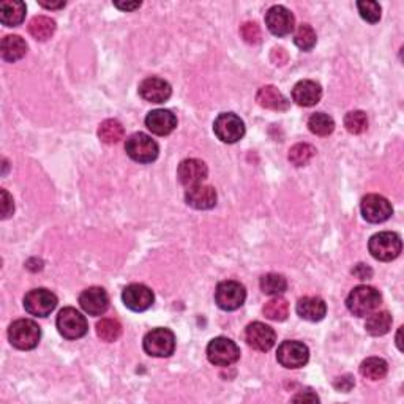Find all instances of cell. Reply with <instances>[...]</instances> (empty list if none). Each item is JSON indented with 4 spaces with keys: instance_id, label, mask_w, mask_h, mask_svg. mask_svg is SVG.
<instances>
[{
    "instance_id": "cell-1",
    "label": "cell",
    "mask_w": 404,
    "mask_h": 404,
    "mask_svg": "<svg viewBox=\"0 0 404 404\" xmlns=\"http://www.w3.org/2000/svg\"><path fill=\"white\" fill-rule=\"evenodd\" d=\"M381 302H382V295L378 289L373 286L361 285L351 290V294L347 295L346 305L347 310H349L354 316L366 317L368 315L374 313V311L379 308Z\"/></svg>"
},
{
    "instance_id": "cell-2",
    "label": "cell",
    "mask_w": 404,
    "mask_h": 404,
    "mask_svg": "<svg viewBox=\"0 0 404 404\" xmlns=\"http://www.w3.org/2000/svg\"><path fill=\"white\" fill-rule=\"evenodd\" d=\"M41 338V329L37 322L31 319H18L9 329L10 343L21 351H31L38 346Z\"/></svg>"
},
{
    "instance_id": "cell-3",
    "label": "cell",
    "mask_w": 404,
    "mask_h": 404,
    "mask_svg": "<svg viewBox=\"0 0 404 404\" xmlns=\"http://www.w3.org/2000/svg\"><path fill=\"white\" fill-rule=\"evenodd\" d=\"M125 151L133 161L146 165V163H152L158 158L160 147L148 134L134 133L126 139Z\"/></svg>"
},
{
    "instance_id": "cell-4",
    "label": "cell",
    "mask_w": 404,
    "mask_h": 404,
    "mask_svg": "<svg viewBox=\"0 0 404 404\" xmlns=\"http://www.w3.org/2000/svg\"><path fill=\"white\" fill-rule=\"evenodd\" d=\"M368 248H370V253L374 259L388 262L400 256L403 244H401V237L398 236V234L379 232V234H374V236L370 239Z\"/></svg>"
},
{
    "instance_id": "cell-5",
    "label": "cell",
    "mask_w": 404,
    "mask_h": 404,
    "mask_svg": "<svg viewBox=\"0 0 404 404\" xmlns=\"http://www.w3.org/2000/svg\"><path fill=\"white\" fill-rule=\"evenodd\" d=\"M144 351L151 357H169L175 351V337L169 329H153L144 337Z\"/></svg>"
},
{
    "instance_id": "cell-6",
    "label": "cell",
    "mask_w": 404,
    "mask_h": 404,
    "mask_svg": "<svg viewBox=\"0 0 404 404\" xmlns=\"http://www.w3.org/2000/svg\"><path fill=\"white\" fill-rule=\"evenodd\" d=\"M214 131L219 141L226 144H234L245 136V124L234 112H223L215 119Z\"/></svg>"
},
{
    "instance_id": "cell-7",
    "label": "cell",
    "mask_w": 404,
    "mask_h": 404,
    "mask_svg": "<svg viewBox=\"0 0 404 404\" xmlns=\"http://www.w3.org/2000/svg\"><path fill=\"white\" fill-rule=\"evenodd\" d=\"M207 359L212 365L229 366L240 359L239 346L226 337L214 338L207 346Z\"/></svg>"
},
{
    "instance_id": "cell-8",
    "label": "cell",
    "mask_w": 404,
    "mask_h": 404,
    "mask_svg": "<svg viewBox=\"0 0 404 404\" xmlns=\"http://www.w3.org/2000/svg\"><path fill=\"white\" fill-rule=\"evenodd\" d=\"M58 307V297L49 289H32L24 297V308L29 315L46 317Z\"/></svg>"
},
{
    "instance_id": "cell-9",
    "label": "cell",
    "mask_w": 404,
    "mask_h": 404,
    "mask_svg": "<svg viewBox=\"0 0 404 404\" xmlns=\"http://www.w3.org/2000/svg\"><path fill=\"white\" fill-rule=\"evenodd\" d=\"M58 330L63 338L80 339L87 333L89 325L86 317H84L80 311L72 307H67L63 308L58 316Z\"/></svg>"
},
{
    "instance_id": "cell-10",
    "label": "cell",
    "mask_w": 404,
    "mask_h": 404,
    "mask_svg": "<svg viewBox=\"0 0 404 404\" xmlns=\"http://www.w3.org/2000/svg\"><path fill=\"white\" fill-rule=\"evenodd\" d=\"M246 290L239 281H223L215 290V302L224 311H236L245 303Z\"/></svg>"
},
{
    "instance_id": "cell-11",
    "label": "cell",
    "mask_w": 404,
    "mask_h": 404,
    "mask_svg": "<svg viewBox=\"0 0 404 404\" xmlns=\"http://www.w3.org/2000/svg\"><path fill=\"white\" fill-rule=\"evenodd\" d=\"M310 351L308 346L302 342H295V339H289V342H283L276 352V360L278 364L285 368H302L308 364Z\"/></svg>"
},
{
    "instance_id": "cell-12",
    "label": "cell",
    "mask_w": 404,
    "mask_h": 404,
    "mask_svg": "<svg viewBox=\"0 0 404 404\" xmlns=\"http://www.w3.org/2000/svg\"><path fill=\"white\" fill-rule=\"evenodd\" d=\"M361 215L368 223H384L392 217V204L381 195H366L360 204Z\"/></svg>"
},
{
    "instance_id": "cell-13",
    "label": "cell",
    "mask_w": 404,
    "mask_h": 404,
    "mask_svg": "<svg viewBox=\"0 0 404 404\" xmlns=\"http://www.w3.org/2000/svg\"><path fill=\"white\" fill-rule=\"evenodd\" d=\"M266 26L276 37H286L294 31L295 18L286 6L275 5L266 13Z\"/></svg>"
},
{
    "instance_id": "cell-14",
    "label": "cell",
    "mask_w": 404,
    "mask_h": 404,
    "mask_svg": "<svg viewBox=\"0 0 404 404\" xmlns=\"http://www.w3.org/2000/svg\"><path fill=\"white\" fill-rule=\"evenodd\" d=\"M122 300L126 308L141 313V311H146L152 307L155 295L151 288L139 285V283H133V285H129L124 289Z\"/></svg>"
},
{
    "instance_id": "cell-15",
    "label": "cell",
    "mask_w": 404,
    "mask_h": 404,
    "mask_svg": "<svg viewBox=\"0 0 404 404\" xmlns=\"http://www.w3.org/2000/svg\"><path fill=\"white\" fill-rule=\"evenodd\" d=\"M209 169L205 166V163L197 158H188L183 160L179 169H177V177L183 187H197L202 185V182L207 179Z\"/></svg>"
},
{
    "instance_id": "cell-16",
    "label": "cell",
    "mask_w": 404,
    "mask_h": 404,
    "mask_svg": "<svg viewBox=\"0 0 404 404\" xmlns=\"http://www.w3.org/2000/svg\"><path fill=\"white\" fill-rule=\"evenodd\" d=\"M245 339L248 346L253 347V349L267 352L275 346L276 335L275 330L272 327H268V325L262 322H253L248 325L245 330Z\"/></svg>"
},
{
    "instance_id": "cell-17",
    "label": "cell",
    "mask_w": 404,
    "mask_h": 404,
    "mask_svg": "<svg viewBox=\"0 0 404 404\" xmlns=\"http://www.w3.org/2000/svg\"><path fill=\"white\" fill-rule=\"evenodd\" d=\"M81 308L90 316H102L109 308V297L103 288L92 286L80 295Z\"/></svg>"
},
{
    "instance_id": "cell-18",
    "label": "cell",
    "mask_w": 404,
    "mask_h": 404,
    "mask_svg": "<svg viewBox=\"0 0 404 404\" xmlns=\"http://www.w3.org/2000/svg\"><path fill=\"white\" fill-rule=\"evenodd\" d=\"M139 95L148 103H165L171 98L173 89L168 81L152 76L139 84Z\"/></svg>"
},
{
    "instance_id": "cell-19",
    "label": "cell",
    "mask_w": 404,
    "mask_h": 404,
    "mask_svg": "<svg viewBox=\"0 0 404 404\" xmlns=\"http://www.w3.org/2000/svg\"><path fill=\"white\" fill-rule=\"evenodd\" d=\"M146 126L157 136H168L177 126V117L169 109H155L146 117Z\"/></svg>"
},
{
    "instance_id": "cell-20",
    "label": "cell",
    "mask_w": 404,
    "mask_h": 404,
    "mask_svg": "<svg viewBox=\"0 0 404 404\" xmlns=\"http://www.w3.org/2000/svg\"><path fill=\"white\" fill-rule=\"evenodd\" d=\"M321 97L322 87L316 81L303 80L297 82L293 89V100L299 106H303V108L317 104L321 102Z\"/></svg>"
},
{
    "instance_id": "cell-21",
    "label": "cell",
    "mask_w": 404,
    "mask_h": 404,
    "mask_svg": "<svg viewBox=\"0 0 404 404\" xmlns=\"http://www.w3.org/2000/svg\"><path fill=\"white\" fill-rule=\"evenodd\" d=\"M185 201L196 210H209L214 209L217 204V191L210 185H197L191 187L185 193Z\"/></svg>"
},
{
    "instance_id": "cell-22",
    "label": "cell",
    "mask_w": 404,
    "mask_h": 404,
    "mask_svg": "<svg viewBox=\"0 0 404 404\" xmlns=\"http://www.w3.org/2000/svg\"><path fill=\"white\" fill-rule=\"evenodd\" d=\"M297 313H299V316L305 319V321L317 322L322 321L325 315H327V305H325L321 297H302V299L297 302Z\"/></svg>"
},
{
    "instance_id": "cell-23",
    "label": "cell",
    "mask_w": 404,
    "mask_h": 404,
    "mask_svg": "<svg viewBox=\"0 0 404 404\" xmlns=\"http://www.w3.org/2000/svg\"><path fill=\"white\" fill-rule=\"evenodd\" d=\"M256 102L262 108L271 111H286L289 108L288 98L275 86H264L258 90Z\"/></svg>"
},
{
    "instance_id": "cell-24",
    "label": "cell",
    "mask_w": 404,
    "mask_h": 404,
    "mask_svg": "<svg viewBox=\"0 0 404 404\" xmlns=\"http://www.w3.org/2000/svg\"><path fill=\"white\" fill-rule=\"evenodd\" d=\"M26 18V4L19 0H4L0 4V21L6 27H16Z\"/></svg>"
},
{
    "instance_id": "cell-25",
    "label": "cell",
    "mask_w": 404,
    "mask_h": 404,
    "mask_svg": "<svg viewBox=\"0 0 404 404\" xmlns=\"http://www.w3.org/2000/svg\"><path fill=\"white\" fill-rule=\"evenodd\" d=\"M0 53H2L4 60L18 62L26 55L27 45H26V41L19 37V35H6V37L2 40Z\"/></svg>"
},
{
    "instance_id": "cell-26",
    "label": "cell",
    "mask_w": 404,
    "mask_h": 404,
    "mask_svg": "<svg viewBox=\"0 0 404 404\" xmlns=\"http://www.w3.org/2000/svg\"><path fill=\"white\" fill-rule=\"evenodd\" d=\"M393 319L387 311H378V313L368 315L365 322V329L371 337H382L392 329Z\"/></svg>"
},
{
    "instance_id": "cell-27",
    "label": "cell",
    "mask_w": 404,
    "mask_h": 404,
    "mask_svg": "<svg viewBox=\"0 0 404 404\" xmlns=\"http://www.w3.org/2000/svg\"><path fill=\"white\" fill-rule=\"evenodd\" d=\"M124 136H125L124 125L114 119L104 120V122L100 125V129H98V138H100L102 143L104 144L109 146L117 144L124 139Z\"/></svg>"
},
{
    "instance_id": "cell-28",
    "label": "cell",
    "mask_w": 404,
    "mask_h": 404,
    "mask_svg": "<svg viewBox=\"0 0 404 404\" xmlns=\"http://www.w3.org/2000/svg\"><path fill=\"white\" fill-rule=\"evenodd\" d=\"M388 371V365L384 359L379 357H370L361 361L360 365V374L366 379L371 381H381L384 379Z\"/></svg>"
},
{
    "instance_id": "cell-29",
    "label": "cell",
    "mask_w": 404,
    "mask_h": 404,
    "mask_svg": "<svg viewBox=\"0 0 404 404\" xmlns=\"http://www.w3.org/2000/svg\"><path fill=\"white\" fill-rule=\"evenodd\" d=\"M55 32V21L48 16H35L29 23V33L35 40L46 41Z\"/></svg>"
},
{
    "instance_id": "cell-30",
    "label": "cell",
    "mask_w": 404,
    "mask_h": 404,
    "mask_svg": "<svg viewBox=\"0 0 404 404\" xmlns=\"http://www.w3.org/2000/svg\"><path fill=\"white\" fill-rule=\"evenodd\" d=\"M262 313L267 319H271V321L275 322H281V321H286L288 316H289V303L286 299H283V297L276 295L275 299L268 300L264 308H262Z\"/></svg>"
},
{
    "instance_id": "cell-31",
    "label": "cell",
    "mask_w": 404,
    "mask_h": 404,
    "mask_svg": "<svg viewBox=\"0 0 404 404\" xmlns=\"http://www.w3.org/2000/svg\"><path fill=\"white\" fill-rule=\"evenodd\" d=\"M308 129L316 136H329L335 130V122H333V119L329 114L316 112L308 120Z\"/></svg>"
},
{
    "instance_id": "cell-32",
    "label": "cell",
    "mask_w": 404,
    "mask_h": 404,
    "mask_svg": "<svg viewBox=\"0 0 404 404\" xmlns=\"http://www.w3.org/2000/svg\"><path fill=\"white\" fill-rule=\"evenodd\" d=\"M261 289L267 295H281L288 289V281L280 273H267L261 278Z\"/></svg>"
},
{
    "instance_id": "cell-33",
    "label": "cell",
    "mask_w": 404,
    "mask_h": 404,
    "mask_svg": "<svg viewBox=\"0 0 404 404\" xmlns=\"http://www.w3.org/2000/svg\"><path fill=\"white\" fill-rule=\"evenodd\" d=\"M97 335L106 343H114L122 335V325L116 319H102L97 324Z\"/></svg>"
},
{
    "instance_id": "cell-34",
    "label": "cell",
    "mask_w": 404,
    "mask_h": 404,
    "mask_svg": "<svg viewBox=\"0 0 404 404\" xmlns=\"http://www.w3.org/2000/svg\"><path fill=\"white\" fill-rule=\"evenodd\" d=\"M315 155L316 148L311 144H295L294 147H290L289 151V161L297 168L307 166L308 163L313 160Z\"/></svg>"
},
{
    "instance_id": "cell-35",
    "label": "cell",
    "mask_w": 404,
    "mask_h": 404,
    "mask_svg": "<svg viewBox=\"0 0 404 404\" xmlns=\"http://www.w3.org/2000/svg\"><path fill=\"white\" fill-rule=\"evenodd\" d=\"M316 41H317L316 32L310 24H302L299 26V29L295 31L294 43L297 48L302 49V51H311V49L315 48Z\"/></svg>"
},
{
    "instance_id": "cell-36",
    "label": "cell",
    "mask_w": 404,
    "mask_h": 404,
    "mask_svg": "<svg viewBox=\"0 0 404 404\" xmlns=\"http://www.w3.org/2000/svg\"><path fill=\"white\" fill-rule=\"evenodd\" d=\"M344 126L351 134H361L368 129V117L364 111H351L344 117Z\"/></svg>"
},
{
    "instance_id": "cell-37",
    "label": "cell",
    "mask_w": 404,
    "mask_h": 404,
    "mask_svg": "<svg viewBox=\"0 0 404 404\" xmlns=\"http://www.w3.org/2000/svg\"><path fill=\"white\" fill-rule=\"evenodd\" d=\"M357 9L360 16L364 18L366 23L376 24L381 19V5L373 0H366V2H357Z\"/></svg>"
},
{
    "instance_id": "cell-38",
    "label": "cell",
    "mask_w": 404,
    "mask_h": 404,
    "mask_svg": "<svg viewBox=\"0 0 404 404\" xmlns=\"http://www.w3.org/2000/svg\"><path fill=\"white\" fill-rule=\"evenodd\" d=\"M244 40L250 45H258L261 41V29L256 23H245L240 29Z\"/></svg>"
},
{
    "instance_id": "cell-39",
    "label": "cell",
    "mask_w": 404,
    "mask_h": 404,
    "mask_svg": "<svg viewBox=\"0 0 404 404\" xmlns=\"http://www.w3.org/2000/svg\"><path fill=\"white\" fill-rule=\"evenodd\" d=\"M15 212V204H13V197L9 195V191L2 190V218L6 219L13 215Z\"/></svg>"
},
{
    "instance_id": "cell-40",
    "label": "cell",
    "mask_w": 404,
    "mask_h": 404,
    "mask_svg": "<svg viewBox=\"0 0 404 404\" xmlns=\"http://www.w3.org/2000/svg\"><path fill=\"white\" fill-rule=\"evenodd\" d=\"M352 273L356 275V276H359L360 280H368L373 275L371 268H368L365 264H359L356 268H354Z\"/></svg>"
},
{
    "instance_id": "cell-41",
    "label": "cell",
    "mask_w": 404,
    "mask_h": 404,
    "mask_svg": "<svg viewBox=\"0 0 404 404\" xmlns=\"http://www.w3.org/2000/svg\"><path fill=\"white\" fill-rule=\"evenodd\" d=\"M114 5L117 6L119 10H124V11H133V10H136L141 6V2H133V4H129V2H114Z\"/></svg>"
},
{
    "instance_id": "cell-42",
    "label": "cell",
    "mask_w": 404,
    "mask_h": 404,
    "mask_svg": "<svg viewBox=\"0 0 404 404\" xmlns=\"http://www.w3.org/2000/svg\"><path fill=\"white\" fill-rule=\"evenodd\" d=\"M40 5L45 6L48 10H58L65 6V2H45V0H40Z\"/></svg>"
},
{
    "instance_id": "cell-43",
    "label": "cell",
    "mask_w": 404,
    "mask_h": 404,
    "mask_svg": "<svg viewBox=\"0 0 404 404\" xmlns=\"http://www.w3.org/2000/svg\"><path fill=\"white\" fill-rule=\"evenodd\" d=\"M293 401H319L316 395H297L293 398Z\"/></svg>"
},
{
    "instance_id": "cell-44",
    "label": "cell",
    "mask_w": 404,
    "mask_h": 404,
    "mask_svg": "<svg viewBox=\"0 0 404 404\" xmlns=\"http://www.w3.org/2000/svg\"><path fill=\"white\" fill-rule=\"evenodd\" d=\"M396 343H398V347H400V351L403 349V346H401V329L398 330V337H396Z\"/></svg>"
}]
</instances>
